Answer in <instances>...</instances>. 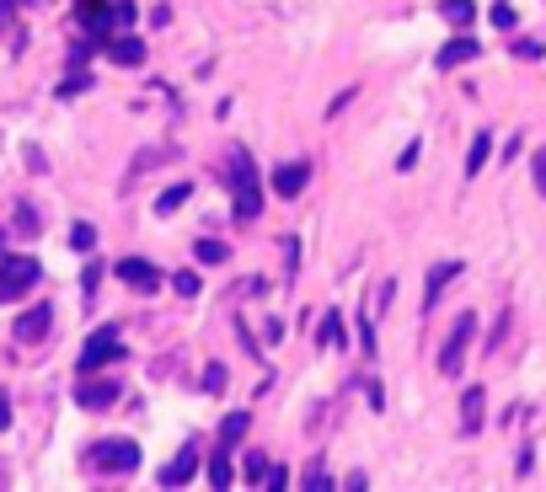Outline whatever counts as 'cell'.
Here are the masks:
<instances>
[{
  "mask_svg": "<svg viewBox=\"0 0 546 492\" xmlns=\"http://www.w3.org/2000/svg\"><path fill=\"white\" fill-rule=\"evenodd\" d=\"M198 455H204V449H198V439H187L177 455L161 466V487H187V482H193V471H198Z\"/></svg>",
  "mask_w": 546,
  "mask_h": 492,
  "instance_id": "8992f818",
  "label": "cell"
},
{
  "mask_svg": "<svg viewBox=\"0 0 546 492\" xmlns=\"http://www.w3.org/2000/svg\"><path fill=\"white\" fill-rule=\"evenodd\" d=\"M119 279L134 289V295H156V289H161V268H156V262H145V257H123Z\"/></svg>",
  "mask_w": 546,
  "mask_h": 492,
  "instance_id": "52a82bcc",
  "label": "cell"
},
{
  "mask_svg": "<svg viewBox=\"0 0 546 492\" xmlns=\"http://www.w3.org/2000/svg\"><path fill=\"white\" fill-rule=\"evenodd\" d=\"M439 16H445L450 27H461V33H466V27H472V16H477V5H472V0H439Z\"/></svg>",
  "mask_w": 546,
  "mask_h": 492,
  "instance_id": "e0dca14e",
  "label": "cell"
},
{
  "mask_svg": "<svg viewBox=\"0 0 546 492\" xmlns=\"http://www.w3.org/2000/svg\"><path fill=\"white\" fill-rule=\"evenodd\" d=\"M472 332H477V316H472V310H461V321H455V326H450V337H445L439 374H461V359H466V348H472Z\"/></svg>",
  "mask_w": 546,
  "mask_h": 492,
  "instance_id": "5b68a950",
  "label": "cell"
},
{
  "mask_svg": "<svg viewBox=\"0 0 546 492\" xmlns=\"http://www.w3.org/2000/svg\"><path fill=\"white\" fill-rule=\"evenodd\" d=\"M16 231H22V236H38V214H33V209H27V203H22V209H16Z\"/></svg>",
  "mask_w": 546,
  "mask_h": 492,
  "instance_id": "83f0119b",
  "label": "cell"
},
{
  "mask_svg": "<svg viewBox=\"0 0 546 492\" xmlns=\"http://www.w3.org/2000/svg\"><path fill=\"white\" fill-rule=\"evenodd\" d=\"M397 166H402V172H413V166H418V145H407V150L397 156Z\"/></svg>",
  "mask_w": 546,
  "mask_h": 492,
  "instance_id": "836d02e7",
  "label": "cell"
},
{
  "mask_svg": "<svg viewBox=\"0 0 546 492\" xmlns=\"http://www.w3.org/2000/svg\"><path fill=\"white\" fill-rule=\"evenodd\" d=\"M246 429H252V412H231V418L220 423V444H225V449H236V444L246 439Z\"/></svg>",
  "mask_w": 546,
  "mask_h": 492,
  "instance_id": "d6986e66",
  "label": "cell"
},
{
  "mask_svg": "<svg viewBox=\"0 0 546 492\" xmlns=\"http://www.w3.org/2000/svg\"><path fill=\"white\" fill-rule=\"evenodd\" d=\"M364 402H369V407H375V412H380V407H386V391H380V380H375V385H364Z\"/></svg>",
  "mask_w": 546,
  "mask_h": 492,
  "instance_id": "d6a6232c",
  "label": "cell"
},
{
  "mask_svg": "<svg viewBox=\"0 0 546 492\" xmlns=\"http://www.w3.org/2000/svg\"><path fill=\"white\" fill-rule=\"evenodd\" d=\"M455 273H461V262H434V268H428V284H424V310H434V306H439V295H445V284H450Z\"/></svg>",
  "mask_w": 546,
  "mask_h": 492,
  "instance_id": "4fadbf2b",
  "label": "cell"
},
{
  "mask_svg": "<svg viewBox=\"0 0 546 492\" xmlns=\"http://www.w3.org/2000/svg\"><path fill=\"white\" fill-rule=\"evenodd\" d=\"M531 172H536V193L546 198V150H536V161H531Z\"/></svg>",
  "mask_w": 546,
  "mask_h": 492,
  "instance_id": "1f68e13d",
  "label": "cell"
},
{
  "mask_svg": "<svg viewBox=\"0 0 546 492\" xmlns=\"http://www.w3.org/2000/svg\"><path fill=\"white\" fill-rule=\"evenodd\" d=\"M477 54H483V49H477V43H472V38H466V33H461V38H450V43H445V49H439V70H455V64H466V60H477Z\"/></svg>",
  "mask_w": 546,
  "mask_h": 492,
  "instance_id": "5bb4252c",
  "label": "cell"
},
{
  "mask_svg": "<svg viewBox=\"0 0 546 492\" xmlns=\"http://www.w3.org/2000/svg\"><path fill=\"white\" fill-rule=\"evenodd\" d=\"M487 156H493V134H477V139H472V150H466V177H477V172H483Z\"/></svg>",
  "mask_w": 546,
  "mask_h": 492,
  "instance_id": "ffe728a7",
  "label": "cell"
},
{
  "mask_svg": "<svg viewBox=\"0 0 546 492\" xmlns=\"http://www.w3.org/2000/svg\"><path fill=\"white\" fill-rule=\"evenodd\" d=\"M316 343H321V348H332V354H343V348H349V332H343V316H338V310H332V316H321Z\"/></svg>",
  "mask_w": 546,
  "mask_h": 492,
  "instance_id": "9a60e30c",
  "label": "cell"
},
{
  "mask_svg": "<svg viewBox=\"0 0 546 492\" xmlns=\"http://www.w3.org/2000/svg\"><path fill=\"white\" fill-rule=\"evenodd\" d=\"M70 246H75V251H91V246H97V231H91V225H75V231H70Z\"/></svg>",
  "mask_w": 546,
  "mask_h": 492,
  "instance_id": "484cf974",
  "label": "cell"
},
{
  "mask_svg": "<svg viewBox=\"0 0 546 492\" xmlns=\"http://www.w3.org/2000/svg\"><path fill=\"white\" fill-rule=\"evenodd\" d=\"M172 289H177L182 300H193V295H198V273H177V279H172Z\"/></svg>",
  "mask_w": 546,
  "mask_h": 492,
  "instance_id": "4316f807",
  "label": "cell"
},
{
  "mask_svg": "<svg viewBox=\"0 0 546 492\" xmlns=\"http://www.w3.org/2000/svg\"><path fill=\"white\" fill-rule=\"evenodd\" d=\"M483 402H487L483 385H466V391H461V433L483 429Z\"/></svg>",
  "mask_w": 546,
  "mask_h": 492,
  "instance_id": "7c38bea8",
  "label": "cell"
},
{
  "mask_svg": "<svg viewBox=\"0 0 546 492\" xmlns=\"http://www.w3.org/2000/svg\"><path fill=\"white\" fill-rule=\"evenodd\" d=\"M193 257H198V262H225L231 246H225V241H204V236H198V241H193Z\"/></svg>",
  "mask_w": 546,
  "mask_h": 492,
  "instance_id": "7402d4cb",
  "label": "cell"
},
{
  "mask_svg": "<svg viewBox=\"0 0 546 492\" xmlns=\"http://www.w3.org/2000/svg\"><path fill=\"white\" fill-rule=\"evenodd\" d=\"M86 466H97V471H134L139 466V444L134 439H102V444H91Z\"/></svg>",
  "mask_w": 546,
  "mask_h": 492,
  "instance_id": "277c9868",
  "label": "cell"
},
{
  "mask_svg": "<svg viewBox=\"0 0 546 492\" xmlns=\"http://www.w3.org/2000/svg\"><path fill=\"white\" fill-rule=\"evenodd\" d=\"M301 487H311V492L332 487V482H327V466H321V460H311V466H305V482H301Z\"/></svg>",
  "mask_w": 546,
  "mask_h": 492,
  "instance_id": "603a6c76",
  "label": "cell"
},
{
  "mask_svg": "<svg viewBox=\"0 0 546 492\" xmlns=\"http://www.w3.org/2000/svg\"><path fill=\"white\" fill-rule=\"evenodd\" d=\"M113 5L119 0H75V22L86 27V33H97V38H108L119 22H113Z\"/></svg>",
  "mask_w": 546,
  "mask_h": 492,
  "instance_id": "ba28073f",
  "label": "cell"
},
{
  "mask_svg": "<svg viewBox=\"0 0 546 492\" xmlns=\"http://www.w3.org/2000/svg\"><path fill=\"white\" fill-rule=\"evenodd\" d=\"M268 183H273L279 198H295V193L311 183V161H284V166H273V177H268Z\"/></svg>",
  "mask_w": 546,
  "mask_h": 492,
  "instance_id": "9c48e42d",
  "label": "cell"
},
{
  "mask_svg": "<svg viewBox=\"0 0 546 492\" xmlns=\"http://www.w3.org/2000/svg\"><path fill=\"white\" fill-rule=\"evenodd\" d=\"M49 321H54V306H33L16 321V343H38V337L49 332Z\"/></svg>",
  "mask_w": 546,
  "mask_h": 492,
  "instance_id": "8fae6325",
  "label": "cell"
},
{
  "mask_svg": "<svg viewBox=\"0 0 546 492\" xmlns=\"http://www.w3.org/2000/svg\"><path fill=\"white\" fill-rule=\"evenodd\" d=\"M514 60H541V43H536V38H520V43H514Z\"/></svg>",
  "mask_w": 546,
  "mask_h": 492,
  "instance_id": "f1b7e54d",
  "label": "cell"
},
{
  "mask_svg": "<svg viewBox=\"0 0 546 492\" xmlns=\"http://www.w3.org/2000/svg\"><path fill=\"white\" fill-rule=\"evenodd\" d=\"M204 385H209V391H225V364H209V369H204Z\"/></svg>",
  "mask_w": 546,
  "mask_h": 492,
  "instance_id": "4dcf8cb0",
  "label": "cell"
},
{
  "mask_svg": "<svg viewBox=\"0 0 546 492\" xmlns=\"http://www.w3.org/2000/svg\"><path fill=\"white\" fill-rule=\"evenodd\" d=\"M257 487H268V492L290 487V471H284V466H268V471H263V482H257Z\"/></svg>",
  "mask_w": 546,
  "mask_h": 492,
  "instance_id": "d4e9b609",
  "label": "cell"
},
{
  "mask_svg": "<svg viewBox=\"0 0 546 492\" xmlns=\"http://www.w3.org/2000/svg\"><path fill=\"white\" fill-rule=\"evenodd\" d=\"M231 187H236V220H257L263 187H257V166L246 150H231Z\"/></svg>",
  "mask_w": 546,
  "mask_h": 492,
  "instance_id": "6da1fadb",
  "label": "cell"
},
{
  "mask_svg": "<svg viewBox=\"0 0 546 492\" xmlns=\"http://www.w3.org/2000/svg\"><path fill=\"white\" fill-rule=\"evenodd\" d=\"M119 396H123V391L113 385V380H97V385H81V391H75V402H81L86 412H102V407H113Z\"/></svg>",
  "mask_w": 546,
  "mask_h": 492,
  "instance_id": "30bf717a",
  "label": "cell"
},
{
  "mask_svg": "<svg viewBox=\"0 0 546 492\" xmlns=\"http://www.w3.org/2000/svg\"><path fill=\"white\" fill-rule=\"evenodd\" d=\"M503 332H509V316H498V326H493V337H487L483 354H498V348H503Z\"/></svg>",
  "mask_w": 546,
  "mask_h": 492,
  "instance_id": "f546056e",
  "label": "cell"
},
{
  "mask_svg": "<svg viewBox=\"0 0 546 492\" xmlns=\"http://www.w3.org/2000/svg\"><path fill=\"white\" fill-rule=\"evenodd\" d=\"M359 343H364V354H375V321H364L359 326Z\"/></svg>",
  "mask_w": 546,
  "mask_h": 492,
  "instance_id": "d590c367",
  "label": "cell"
},
{
  "mask_svg": "<svg viewBox=\"0 0 546 492\" xmlns=\"http://www.w3.org/2000/svg\"><path fill=\"white\" fill-rule=\"evenodd\" d=\"M0 429H11V402H5V391H0Z\"/></svg>",
  "mask_w": 546,
  "mask_h": 492,
  "instance_id": "8d00e7d4",
  "label": "cell"
},
{
  "mask_svg": "<svg viewBox=\"0 0 546 492\" xmlns=\"http://www.w3.org/2000/svg\"><path fill=\"white\" fill-rule=\"evenodd\" d=\"M263 471H268V460H263V455L252 449V455H246V477H263Z\"/></svg>",
  "mask_w": 546,
  "mask_h": 492,
  "instance_id": "e575fe53",
  "label": "cell"
},
{
  "mask_svg": "<svg viewBox=\"0 0 546 492\" xmlns=\"http://www.w3.org/2000/svg\"><path fill=\"white\" fill-rule=\"evenodd\" d=\"M187 193H193V183H172L161 198H156V214H172V209H182V203H187Z\"/></svg>",
  "mask_w": 546,
  "mask_h": 492,
  "instance_id": "44dd1931",
  "label": "cell"
},
{
  "mask_svg": "<svg viewBox=\"0 0 546 492\" xmlns=\"http://www.w3.org/2000/svg\"><path fill=\"white\" fill-rule=\"evenodd\" d=\"M231 482H236V477H231V449L220 444V449L209 455V487H220V492H225Z\"/></svg>",
  "mask_w": 546,
  "mask_h": 492,
  "instance_id": "ac0fdd59",
  "label": "cell"
},
{
  "mask_svg": "<svg viewBox=\"0 0 546 492\" xmlns=\"http://www.w3.org/2000/svg\"><path fill=\"white\" fill-rule=\"evenodd\" d=\"M38 279H43L38 257H5V262H0V300H22Z\"/></svg>",
  "mask_w": 546,
  "mask_h": 492,
  "instance_id": "3957f363",
  "label": "cell"
},
{
  "mask_svg": "<svg viewBox=\"0 0 546 492\" xmlns=\"http://www.w3.org/2000/svg\"><path fill=\"white\" fill-rule=\"evenodd\" d=\"M113 359H123V337H119V326H102V332L86 337V348H81L75 369H81V374H97V369H108Z\"/></svg>",
  "mask_w": 546,
  "mask_h": 492,
  "instance_id": "7a4b0ae2",
  "label": "cell"
},
{
  "mask_svg": "<svg viewBox=\"0 0 546 492\" xmlns=\"http://www.w3.org/2000/svg\"><path fill=\"white\" fill-rule=\"evenodd\" d=\"M487 16H493V27H498V33H514V11H509V0H498Z\"/></svg>",
  "mask_w": 546,
  "mask_h": 492,
  "instance_id": "cb8c5ba5",
  "label": "cell"
},
{
  "mask_svg": "<svg viewBox=\"0 0 546 492\" xmlns=\"http://www.w3.org/2000/svg\"><path fill=\"white\" fill-rule=\"evenodd\" d=\"M108 54H113V64H123V70H139V64H145V43H139V38H113Z\"/></svg>",
  "mask_w": 546,
  "mask_h": 492,
  "instance_id": "2e32d148",
  "label": "cell"
}]
</instances>
